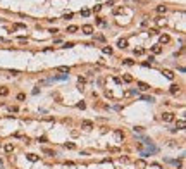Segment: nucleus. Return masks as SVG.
I'll use <instances>...</instances> for the list:
<instances>
[{"label": "nucleus", "instance_id": "19", "mask_svg": "<svg viewBox=\"0 0 186 169\" xmlns=\"http://www.w3.org/2000/svg\"><path fill=\"white\" fill-rule=\"evenodd\" d=\"M165 10H167V7H165V5H159V7H157V12H160V14H164Z\"/></svg>", "mask_w": 186, "mask_h": 169}, {"label": "nucleus", "instance_id": "9", "mask_svg": "<svg viewBox=\"0 0 186 169\" xmlns=\"http://www.w3.org/2000/svg\"><path fill=\"white\" fill-rule=\"evenodd\" d=\"M117 47H119V48H126V47H127V40L121 38V40L117 42Z\"/></svg>", "mask_w": 186, "mask_h": 169}, {"label": "nucleus", "instance_id": "1", "mask_svg": "<svg viewBox=\"0 0 186 169\" xmlns=\"http://www.w3.org/2000/svg\"><path fill=\"white\" fill-rule=\"evenodd\" d=\"M162 119H164L165 123H171V121L174 119V114H172V112H164V114H162Z\"/></svg>", "mask_w": 186, "mask_h": 169}, {"label": "nucleus", "instance_id": "11", "mask_svg": "<svg viewBox=\"0 0 186 169\" xmlns=\"http://www.w3.org/2000/svg\"><path fill=\"white\" fill-rule=\"evenodd\" d=\"M171 38H169V35H160V43H169Z\"/></svg>", "mask_w": 186, "mask_h": 169}, {"label": "nucleus", "instance_id": "28", "mask_svg": "<svg viewBox=\"0 0 186 169\" xmlns=\"http://www.w3.org/2000/svg\"><path fill=\"white\" fill-rule=\"evenodd\" d=\"M64 145H66V148H71V150L76 148V145H74V143H64Z\"/></svg>", "mask_w": 186, "mask_h": 169}, {"label": "nucleus", "instance_id": "3", "mask_svg": "<svg viewBox=\"0 0 186 169\" xmlns=\"http://www.w3.org/2000/svg\"><path fill=\"white\" fill-rule=\"evenodd\" d=\"M81 128L86 129V131H90V129H93V123H91V121H83V123H81Z\"/></svg>", "mask_w": 186, "mask_h": 169}, {"label": "nucleus", "instance_id": "30", "mask_svg": "<svg viewBox=\"0 0 186 169\" xmlns=\"http://www.w3.org/2000/svg\"><path fill=\"white\" fill-rule=\"evenodd\" d=\"M105 95H107L109 98H112V97H114V93H112V91H110V90H107V91H105Z\"/></svg>", "mask_w": 186, "mask_h": 169}, {"label": "nucleus", "instance_id": "25", "mask_svg": "<svg viewBox=\"0 0 186 169\" xmlns=\"http://www.w3.org/2000/svg\"><path fill=\"white\" fill-rule=\"evenodd\" d=\"M157 24H159V26H164V24H165V19H162V17H159V19H157Z\"/></svg>", "mask_w": 186, "mask_h": 169}, {"label": "nucleus", "instance_id": "20", "mask_svg": "<svg viewBox=\"0 0 186 169\" xmlns=\"http://www.w3.org/2000/svg\"><path fill=\"white\" fill-rule=\"evenodd\" d=\"M43 154H47V155H50V157L55 155V154H53V150H50V148H45V150H43Z\"/></svg>", "mask_w": 186, "mask_h": 169}, {"label": "nucleus", "instance_id": "35", "mask_svg": "<svg viewBox=\"0 0 186 169\" xmlns=\"http://www.w3.org/2000/svg\"><path fill=\"white\" fill-rule=\"evenodd\" d=\"M122 10H124V9H122V7H117V9H116V10H114V12H116V14H121V12H122Z\"/></svg>", "mask_w": 186, "mask_h": 169}, {"label": "nucleus", "instance_id": "22", "mask_svg": "<svg viewBox=\"0 0 186 169\" xmlns=\"http://www.w3.org/2000/svg\"><path fill=\"white\" fill-rule=\"evenodd\" d=\"M124 95H126V97H131V95H136V90H129V91H126V93H124Z\"/></svg>", "mask_w": 186, "mask_h": 169}, {"label": "nucleus", "instance_id": "24", "mask_svg": "<svg viewBox=\"0 0 186 169\" xmlns=\"http://www.w3.org/2000/svg\"><path fill=\"white\" fill-rule=\"evenodd\" d=\"M103 53H112V48H110V47H103Z\"/></svg>", "mask_w": 186, "mask_h": 169}, {"label": "nucleus", "instance_id": "23", "mask_svg": "<svg viewBox=\"0 0 186 169\" xmlns=\"http://www.w3.org/2000/svg\"><path fill=\"white\" fill-rule=\"evenodd\" d=\"M124 64H126V66H135V61H131V59H124Z\"/></svg>", "mask_w": 186, "mask_h": 169}, {"label": "nucleus", "instance_id": "31", "mask_svg": "<svg viewBox=\"0 0 186 169\" xmlns=\"http://www.w3.org/2000/svg\"><path fill=\"white\" fill-rule=\"evenodd\" d=\"M24 98H26L24 93H19V95H17V100H24Z\"/></svg>", "mask_w": 186, "mask_h": 169}, {"label": "nucleus", "instance_id": "33", "mask_svg": "<svg viewBox=\"0 0 186 169\" xmlns=\"http://www.w3.org/2000/svg\"><path fill=\"white\" fill-rule=\"evenodd\" d=\"M64 47H66V48H71V47H74V43L69 42V43H64Z\"/></svg>", "mask_w": 186, "mask_h": 169}, {"label": "nucleus", "instance_id": "12", "mask_svg": "<svg viewBox=\"0 0 186 169\" xmlns=\"http://www.w3.org/2000/svg\"><path fill=\"white\" fill-rule=\"evenodd\" d=\"M26 157H28V160H31V162H36V160H38V155H34V154H28Z\"/></svg>", "mask_w": 186, "mask_h": 169}, {"label": "nucleus", "instance_id": "8", "mask_svg": "<svg viewBox=\"0 0 186 169\" xmlns=\"http://www.w3.org/2000/svg\"><path fill=\"white\" fill-rule=\"evenodd\" d=\"M133 80H135V78L131 76V74H124V76H122V81H124V83H133Z\"/></svg>", "mask_w": 186, "mask_h": 169}, {"label": "nucleus", "instance_id": "26", "mask_svg": "<svg viewBox=\"0 0 186 169\" xmlns=\"http://www.w3.org/2000/svg\"><path fill=\"white\" fill-rule=\"evenodd\" d=\"M81 16L88 17V16H90V10H88V9H83V10H81Z\"/></svg>", "mask_w": 186, "mask_h": 169}, {"label": "nucleus", "instance_id": "16", "mask_svg": "<svg viewBox=\"0 0 186 169\" xmlns=\"http://www.w3.org/2000/svg\"><path fill=\"white\" fill-rule=\"evenodd\" d=\"M184 126H186V123H184V121L181 119V121H178V124H176V129H178V128H179V129H183ZM176 129H174V131H176Z\"/></svg>", "mask_w": 186, "mask_h": 169}, {"label": "nucleus", "instance_id": "14", "mask_svg": "<svg viewBox=\"0 0 186 169\" xmlns=\"http://www.w3.org/2000/svg\"><path fill=\"white\" fill-rule=\"evenodd\" d=\"M4 148H5V152H7V154H10L12 150H14V145H12V143H7V145H5Z\"/></svg>", "mask_w": 186, "mask_h": 169}, {"label": "nucleus", "instance_id": "32", "mask_svg": "<svg viewBox=\"0 0 186 169\" xmlns=\"http://www.w3.org/2000/svg\"><path fill=\"white\" fill-rule=\"evenodd\" d=\"M100 9H102V5H95L93 7V12H100Z\"/></svg>", "mask_w": 186, "mask_h": 169}, {"label": "nucleus", "instance_id": "7", "mask_svg": "<svg viewBox=\"0 0 186 169\" xmlns=\"http://www.w3.org/2000/svg\"><path fill=\"white\" fill-rule=\"evenodd\" d=\"M9 95V88L7 86H0V97H7Z\"/></svg>", "mask_w": 186, "mask_h": 169}, {"label": "nucleus", "instance_id": "29", "mask_svg": "<svg viewBox=\"0 0 186 169\" xmlns=\"http://www.w3.org/2000/svg\"><path fill=\"white\" fill-rule=\"evenodd\" d=\"M141 131H143L141 126H135V133H141Z\"/></svg>", "mask_w": 186, "mask_h": 169}, {"label": "nucleus", "instance_id": "36", "mask_svg": "<svg viewBox=\"0 0 186 169\" xmlns=\"http://www.w3.org/2000/svg\"><path fill=\"white\" fill-rule=\"evenodd\" d=\"M97 40H98V42H103V40H105V36H102V35H98V36H97Z\"/></svg>", "mask_w": 186, "mask_h": 169}, {"label": "nucleus", "instance_id": "18", "mask_svg": "<svg viewBox=\"0 0 186 169\" xmlns=\"http://www.w3.org/2000/svg\"><path fill=\"white\" fill-rule=\"evenodd\" d=\"M145 53V50L141 48V47H138V48H135V55H143Z\"/></svg>", "mask_w": 186, "mask_h": 169}, {"label": "nucleus", "instance_id": "4", "mask_svg": "<svg viewBox=\"0 0 186 169\" xmlns=\"http://www.w3.org/2000/svg\"><path fill=\"white\" fill-rule=\"evenodd\" d=\"M162 74H164L167 80H174V72H172V71H169V69H164V71H162Z\"/></svg>", "mask_w": 186, "mask_h": 169}, {"label": "nucleus", "instance_id": "6", "mask_svg": "<svg viewBox=\"0 0 186 169\" xmlns=\"http://www.w3.org/2000/svg\"><path fill=\"white\" fill-rule=\"evenodd\" d=\"M136 169H146V162L143 159H138L136 160Z\"/></svg>", "mask_w": 186, "mask_h": 169}, {"label": "nucleus", "instance_id": "5", "mask_svg": "<svg viewBox=\"0 0 186 169\" xmlns=\"http://www.w3.org/2000/svg\"><path fill=\"white\" fill-rule=\"evenodd\" d=\"M138 88H140L141 91H146V90H150V85H148V83H143V81H138Z\"/></svg>", "mask_w": 186, "mask_h": 169}, {"label": "nucleus", "instance_id": "21", "mask_svg": "<svg viewBox=\"0 0 186 169\" xmlns=\"http://www.w3.org/2000/svg\"><path fill=\"white\" fill-rule=\"evenodd\" d=\"M78 31V26H69L67 28V33H76Z\"/></svg>", "mask_w": 186, "mask_h": 169}, {"label": "nucleus", "instance_id": "34", "mask_svg": "<svg viewBox=\"0 0 186 169\" xmlns=\"http://www.w3.org/2000/svg\"><path fill=\"white\" fill-rule=\"evenodd\" d=\"M76 107H78V109H85V107H86V105H85V102H79V104H78V105H76Z\"/></svg>", "mask_w": 186, "mask_h": 169}, {"label": "nucleus", "instance_id": "13", "mask_svg": "<svg viewBox=\"0 0 186 169\" xmlns=\"http://www.w3.org/2000/svg\"><path fill=\"white\" fill-rule=\"evenodd\" d=\"M152 52H153V53H160V52H162V47H160V45H153V47H152Z\"/></svg>", "mask_w": 186, "mask_h": 169}, {"label": "nucleus", "instance_id": "15", "mask_svg": "<svg viewBox=\"0 0 186 169\" xmlns=\"http://www.w3.org/2000/svg\"><path fill=\"white\" fill-rule=\"evenodd\" d=\"M169 91H171V93H172V95H176V93H178V91H179V86H178V85H172V86H171V90H169Z\"/></svg>", "mask_w": 186, "mask_h": 169}, {"label": "nucleus", "instance_id": "27", "mask_svg": "<svg viewBox=\"0 0 186 169\" xmlns=\"http://www.w3.org/2000/svg\"><path fill=\"white\" fill-rule=\"evenodd\" d=\"M71 17H72V12H67V14L62 16V19H71Z\"/></svg>", "mask_w": 186, "mask_h": 169}, {"label": "nucleus", "instance_id": "10", "mask_svg": "<svg viewBox=\"0 0 186 169\" xmlns=\"http://www.w3.org/2000/svg\"><path fill=\"white\" fill-rule=\"evenodd\" d=\"M57 71H59V72H66V74H69L71 67H67V66H59V67H57Z\"/></svg>", "mask_w": 186, "mask_h": 169}, {"label": "nucleus", "instance_id": "2", "mask_svg": "<svg viewBox=\"0 0 186 169\" xmlns=\"http://www.w3.org/2000/svg\"><path fill=\"white\" fill-rule=\"evenodd\" d=\"M81 31H83L85 35H91V33H93V26H91V24H85V26L81 28Z\"/></svg>", "mask_w": 186, "mask_h": 169}, {"label": "nucleus", "instance_id": "17", "mask_svg": "<svg viewBox=\"0 0 186 169\" xmlns=\"http://www.w3.org/2000/svg\"><path fill=\"white\" fill-rule=\"evenodd\" d=\"M114 135H116V138H117V140H122V138H124V133H122V131H119V129L116 131Z\"/></svg>", "mask_w": 186, "mask_h": 169}]
</instances>
